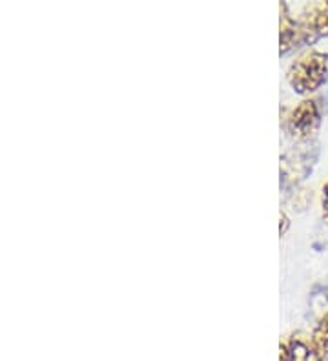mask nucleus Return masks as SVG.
Instances as JSON below:
<instances>
[{
    "label": "nucleus",
    "instance_id": "nucleus-1",
    "mask_svg": "<svg viewBox=\"0 0 328 361\" xmlns=\"http://www.w3.org/2000/svg\"><path fill=\"white\" fill-rule=\"evenodd\" d=\"M286 80L293 92L306 97L328 82V53L320 49H306L290 64Z\"/></svg>",
    "mask_w": 328,
    "mask_h": 361
},
{
    "label": "nucleus",
    "instance_id": "nucleus-2",
    "mask_svg": "<svg viewBox=\"0 0 328 361\" xmlns=\"http://www.w3.org/2000/svg\"><path fill=\"white\" fill-rule=\"evenodd\" d=\"M320 157V146L317 142H298L292 150L281 157V188L288 194L293 188H298L306 177L310 176L315 163Z\"/></svg>",
    "mask_w": 328,
    "mask_h": 361
},
{
    "label": "nucleus",
    "instance_id": "nucleus-3",
    "mask_svg": "<svg viewBox=\"0 0 328 361\" xmlns=\"http://www.w3.org/2000/svg\"><path fill=\"white\" fill-rule=\"evenodd\" d=\"M323 123V111L315 99H305L284 117L283 128L296 142H312Z\"/></svg>",
    "mask_w": 328,
    "mask_h": 361
},
{
    "label": "nucleus",
    "instance_id": "nucleus-4",
    "mask_svg": "<svg viewBox=\"0 0 328 361\" xmlns=\"http://www.w3.org/2000/svg\"><path fill=\"white\" fill-rule=\"evenodd\" d=\"M296 18V49L308 48L328 39V0L312 2L301 9Z\"/></svg>",
    "mask_w": 328,
    "mask_h": 361
},
{
    "label": "nucleus",
    "instance_id": "nucleus-5",
    "mask_svg": "<svg viewBox=\"0 0 328 361\" xmlns=\"http://www.w3.org/2000/svg\"><path fill=\"white\" fill-rule=\"evenodd\" d=\"M279 361H323V357L315 350L312 338L303 332H293L281 343Z\"/></svg>",
    "mask_w": 328,
    "mask_h": 361
},
{
    "label": "nucleus",
    "instance_id": "nucleus-6",
    "mask_svg": "<svg viewBox=\"0 0 328 361\" xmlns=\"http://www.w3.org/2000/svg\"><path fill=\"white\" fill-rule=\"evenodd\" d=\"M279 55L286 57L288 53L296 51V18L290 13L286 2L279 4Z\"/></svg>",
    "mask_w": 328,
    "mask_h": 361
},
{
    "label": "nucleus",
    "instance_id": "nucleus-7",
    "mask_svg": "<svg viewBox=\"0 0 328 361\" xmlns=\"http://www.w3.org/2000/svg\"><path fill=\"white\" fill-rule=\"evenodd\" d=\"M310 338L315 350L320 353V356L323 360L328 357V312L320 317V322L314 326V332H312Z\"/></svg>",
    "mask_w": 328,
    "mask_h": 361
},
{
    "label": "nucleus",
    "instance_id": "nucleus-8",
    "mask_svg": "<svg viewBox=\"0 0 328 361\" xmlns=\"http://www.w3.org/2000/svg\"><path fill=\"white\" fill-rule=\"evenodd\" d=\"M290 230V217L284 214V212H281L279 214V235L283 238V235H286Z\"/></svg>",
    "mask_w": 328,
    "mask_h": 361
},
{
    "label": "nucleus",
    "instance_id": "nucleus-9",
    "mask_svg": "<svg viewBox=\"0 0 328 361\" xmlns=\"http://www.w3.org/2000/svg\"><path fill=\"white\" fill-rule=\"evenodd\" d=\"M321 203H323V216L328 221V183L323 186V197H321Z\"/></svg>",
    "mask_w": 328,
    "mask_h": 361
}]
</instances>
